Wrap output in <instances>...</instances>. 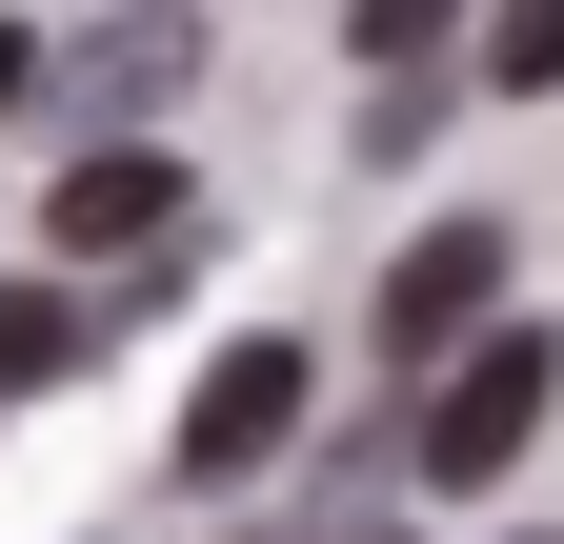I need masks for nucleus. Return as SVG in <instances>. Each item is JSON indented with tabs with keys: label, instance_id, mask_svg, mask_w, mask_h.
<instances>
[{
	"label": "nucleus",
	"instance_id": "nucleus-1",
	"mask_svg": "<svg viewBox=\"0 0 564 544\" xmlns=\"http://www.w3.org/2000/svg\"><path fill=\"white\" fill-rule=\"evenodd\" d=\"M544 403H564V344H544V323H464V344H444V403H423V485H505V464L544 444Z\"/></svg>",
	"mask_w": 564,
	"mask_h": 544
},
{
	"label": "nucleus",
	"instance_id": "nucleus-2",
	"mask_svg": "<svg viewBox=\"0 0 564 544\" xmlns=\"http://www.w3.org/2000/svg\"><path fill=\"white\" fill-rule=\"evenodd\" d=\"M282 444H303V344H223L182 403V485H262Z\"/></svg>",
	"mask_w": 564,
	"mask_h": 544
},
{
	"label": "nucleus",
	"instance_id": "nucleus-3",
	"mask_svg": "<svg viewBox=\"0 0 564 544\" xmlns=\"http://www.w3.org/2000/svg\"><path fill=\"white\" fill-rule=\"evenodd\" d=\"M464 323H505V222H423L403 283H383V344H403V363H444Z\"/></svg>",
	"mask_w": 564,
	"mask_h": 544
},
{
	"label": "nucleus",
	"instance_id": "nucleus-4",
	"mask_svg": "<svg viewBox=\"0 0 564 544\" xmlns=\"http://www.w3.org/2000/svg\"><path fill=\"white\" fill-rule=\"evenodd\" d=\"M41 242H101V262H121V242H182V162H141V142H101L82 182L41 202Z\"/></svg>",
	"mask_w": 564,
	"mask_h": 544
},
{
	"label": "nucleus",
	"instance_id": "nucleus-5",
	"mask_svg": "<svg viewBox=\"0 0 564 544\" xmlns=\"http://www.w3.org/2000/svg\"><path fill=\"white\" fill-rule=\"evenodd\" d=\"M61 363H82V303H61V283H0V403L61 383Z\"/></svg>",
	"mask_w": 564,
	"mask_h": 544
},
{
	"label": "nucleus",
	"instance_id": "nucleus-6",
	"mask_svg": "<svg viewBox=\"0 0 564 544\" xmlns=\"http://www.w3.org/2000/svg\"><path fill=\"white\" fill-rule=\"evenodd\" d=\"M484 81H505V101L564 81V0H484Z\"/></svg>",
	"mask_w": 564,
	"mask_h": 544
},
{
	"label": "nucleus",
	"instance_id": "nucleus-7",
	"mask_svg": "<svg viewBox=\"0 0 564 544\" xmlns=\"http://www.w3.org/2000/svg\"><path fill=\"white\" fill-rule=\"evenodd\" d=\"M444 21H464V0H364V61H423Z\"/></svg>",
	"mask_w": 564,
	"mask_h": 544
},
{
	"label": "nucleus",
	"instance_id": "nucleus-8",
	"mask_svg": "<svg viewBox=\"0 0 564 544\" xmlns=\"http://www.w3.org/2000/svg\"><path fill=\"white\" fill-rule=\"evenodd\" d=\"M21 81H41V41H21V21H0V101H21Z\"/></svg>",
	"mask_w": 564,
	"mask_h": 544
}]
</instances>
